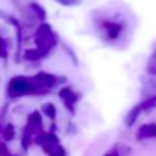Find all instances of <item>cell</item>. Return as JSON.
<instances>
[{
    "label": "cell",
    "instance_id": "6da1fadb",
    "mask_svg": "<svg viewBox=\"0 0 156 156\" xmlns=\"http://www.w3.org/2000/svg\"><path fill=\"white\" fill-rule=\"evenodd\" d=\"M39 90L40 89L35 85V83H32L30 80L23 77L12 78L7 85V94L11 98H17V96L27 95L30 93H37Z\"/></svg>",
    "mask_w": 156,
    "mask_h": 156
},
{
    "label": "cell",
    "instance_id": "7a4b0ae2",
    "mask_svg": "<svg viewBox=\"0 0 156 156\" xmlns=\"http://www.w3.org/2000/svg\"><path fill=\"white\" fill-rule=\"evenodd\" d=\"M58 95H60L61 100L65 102V105L67 106V108L71 110V111H73L74 104H76V102L79 100V98H80L79 94H77L76 91H73V90H72L71 88H68V87L62 88V89L60 90Z\"/></svg>",
    "mask_w": 156,
    "mask_h": 156
},
{
    "label": "cell",
    "instance_id": "3957f363",
    "mask_svg": "<svg viewBox=\"0 0 156 156\" xmlns=\"http://www.w3.org/2000/svg\"><path fill=\"white\" fill-rule=\"evenodd\" d=\"M39 127H41V116L39 115V112L34 111L28 117V122H27V126H26V130L24 132H28V133L33 134V132L37 128H39Z\"/></svg>",
    "mask_w": 156,
    "mask_h": 156
},
{
    "label": "cell",
    "instance_id": "277c9868",
    "mask_svg": "<svg viewBox=\"0 0 156 156\" xmlns=\"http://www.w3.org/2000/svg\"><path fill=\"white\" fill-rule=\"evenodd\" d=\"M136 136H138V140L155 138L156 136V124H144L141 128L138 129Z\"/></svg>",
    "mask_w": 156,
    "mask_h": 156
},
{
    "label": "cell",
    "instance_id": "5b68a950",
    "mask_svg": "<svg viewBox=\"0 0 156 156\" xmlns=\"http://www.w3.org/2000/svg\"><path fill=\"white\" fill-rule=\"evenodd\" d=\"M143 111H145V110H144V106H143V102H140V104H138L136 106H134V107L129 111V113L127 115V117H126V123H127V126L130 127L132 124H134V122L136 121L138 116H139Z\"/></svg>",
    "mask_w": 156,
    "mask_h": 156
},
{
    "label": "cell",
    "instance_id": "8992f818",
    "mask_svg": "<svg viewBox=\"0 0 156 156\" xmlns=\"http://www.w3.org/2000/svg\"><path fill=\"white\" fill-rule=\"evenodd\" d=\"M2 136L5 138V140H11L15 136V128L12 124H6L2 129Z\"/></svg>",
    "mask_w": 156,
    "mask_h": 156
},
{
    "label": "cell",
    "instance_id": "52a82bcc",
    "mask_svg": "<svg viewBox=\"0 0 156 156\" xmlns=\"http://www.w3.org/2000/svg\"><path fill=\"white\" fill-rule=\"evenodd\" d=\"M43 111H44V113L49 118H55V116H56V108H55V106L52 104H45V105H43Z\"/></svg>",
    "mask_w": 156,
    "mask_h": 156
},
{
    "label": "cell",
    "instance_id": "ba28073f",
    "mask_svg": "<svg viewBox=\"0 0 156 156\" xmlns=\"http://www.w3.org/2000/svg\"><path fill=\"white\" fill-rule=\"evenodd\" d=\"M143 106H144V110L145 111H149V110H152L156 107V95L154 96H150L147 98L146 100L143 101Z\"/></svg>",
    "mask_w": 156,
    "mask_h": 156
},
{
    "label": "cell",
    "instance_id": "9c48e42d",
    "mask_svg": "<svg viewBox=\"0 0 156 156\" xmlns=\"http://www.w3.org/2000/svg\"><path fill=\"white\" fill-rule=\"evenodd\" d=\"M0 156H11L5 144H0Z\"/></svg>",
    "mask_w": 156,
    "mask_h": 156
},
{
    "label": "cell",
    "instance_id": "30bf717a",
    "mask_svg": "<svg viewBox=\"0 0 156 156\" xmlns=\"http://www.w3.org/2000/svg\"><path fill=\"white\" fill-rule=\"evenodd\" d=\"M105 156H119V152L117 150H111L110 152H107Z\"/></svg>",
    "mask_w": 156,
    "mask_h": 156
}]
</instances>
